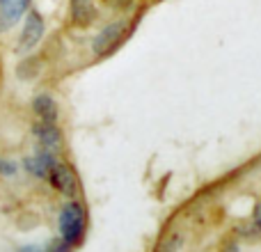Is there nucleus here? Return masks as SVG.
<instances>
[{
    "label": "nucleus",
    "mask_w": 261,
    "mask_h": 252,
    "mask_svg": "<svg viewBox=\"0 0 261 252\" xmlns=\"http://www.w3.org/2000/svg\"><path fill=\"white\" fill-rule=\"evenodd\" d=\"M85 234V207L81 202H69L60 211V236L69 245H78Z\"/></svg>",
    "instance_id": "f257e3e1"
},
{
    "label": "nucleus",
    "mask_w": 261,
    "mask_h": 252,
    "mask_svg": "<svg viewBox=\"0 0 261 252\" xmlns=\"http://www.w3.org/2000/svg\"><path fill=\"white\" fill-rule=\"evenodd\" d=\"M46 30V23L41 18V14L37 9H30L25 14V21H23V30H21V39H18V53H30L37 44L41 41Z\"/></svg>",
    "instance_id": "f03ea898"
},
{
    "label": "nucleus",
    "mask_w": 261,
    "mask_h": 252,
    "mask_svg": "<svg viewBox=\"0 0 261 252\" xmlns=\"http://www.w3.org/2000/svg\"><path fill=\"white\" fill-rule=\"evenodd\" d=\"M124 32H126V21H113L110 26H106L103 30L94 37V41H92V51H94L96 55L110 53V51L119 44V39L124 37Z\"/></svg>",
    "instance_id": "7ed1b4c3"
},
{
    "label": "nucleus",
    "mask_w": 261,
    "mask_h": 252,
    "mask_svg": "<svg viewBox=\"0 0 261 252\" xmlns=\"http://www.w3.org/2000/svg\"><path fill=\"white\" fill-rule=\"evenodd\" d=\"M55 163H58L55 154L50 152V149H41V152L28 156L25 161H23V167H25V172H30L32 177H37V179H48V172L55 167Z\"/></svg>",
    "instance_id": "20e7f679"
},
{
    "label": "nucleus",
    "mask_w": 261,
    "mask_h": 252,
    "mask_svg": "<svg viewBox=\"0 0 261 252\" xmlns=\"http://www.w3.org/2000/svg\"><path fill=\"white\" fill-rule=\"evenodd\" d=\"M48 181L53 184L55 190H60L64 195H73L78 190L76 174L71 172V167L62 165V163H55V167L48 172Z\"/></svg>",
    "instance_id": "39448f33"
},
{
    "label": "nucleus",
    "mask_w": 261,
    "mask_h": 252,
    "mask_svg": "<svg viewBox=\"0 0 261 252\" xmlns=\"http://www.w3.org/2000/svg\"><path fill=\"white\" fill-rule=\"evenodd\" d=\"M69 16H71V23L78 28H87L94 23L96 18V7L92 0H71L69 3Z\"/></svg>",
    "instance_id": "423d86ee"
},
{
    "label": "nucleus",
    "mask_w": 261,
    "mask_h": 252,
    "mask_svg": "<svg viewBox=\"0 0 261 252\" xmlns=\"http://www.w3.org/2000/svg\"><path fill=\"white\" fill-rule=\"evenodd\" d=\"M32 133L37 135V140H39L41 147L50 149V152H55V149L62 144V131L55 126V122H41V124H37L35 129H32Z\"/></svg>",
    "instance_id": "0eeeda50"
},
{
    "label": "nucleus",
    "mask_w": 261,
    "mask_h": 252,
    "mask_svg": "<svg viewBox=\"0 0 261 252\" xmlns=\"http://www.w3.org/2000/svg\"><path fill=\"white\" fill-rule=\"evenodd\" d=\"M28 9L25 0H0V28H12Z\"/></svg>",
    "instance_id": "6e6552de"
},
{
    "label": "nucleus",
    "mask_w": 261,
    "mask_h": 252,
    "mask_svg": "<svg viewBox=\"0 0 261 252\" xmlns=\"http://www.w3.org/2000/svg\"><path fill=\"white\" fill-rule=\"evenodd\" d=\"M32 110L37 113V117L41 122H55L58 119V104L50 94H37L32 99Z\"/></svg>",
    "instance_id": "1a4fd4ad"
},
{
    "label": "nucleus",
    "mask_w": 261,
    "mask_h": 252,
    "mask_svg": "<svg viewBox=\"0 0 261 252\" xmlns=\"http://www.w3.org/2000/svg\"><path fill=\"white\" fill-rule=\"evenodd\" d=\"M18 172V165L14 161H9V158H3L0 156V174L3 177H14Z\"/></svg>",
    "instance_id": "9d476101"
},
{
    "label": "nucleus",
    "mask_w": 261,
    "mask_h": 252,
    "mask_svg": "<svg viewBox=\"0 0 261 252\" xmlns=\"http://www.w3.org/2000/svg\"><path fill=\"white\" fill-rule=\"evenodd\" d=\"M44 252H71V245L60 239V241H53V243L48 245V250H44Z\"/></svg>",
    "instance_id": "9b49d317"
},
{
    "label": "nucleus",
    "mask_w": 261,
    "mask_h": 252,
    "mask_svg": "<svg viewBox=\"0 0 261 252\" xmlns=\"http://www.w3.org/2000/svg\"><path fill=\"white\" fill-rule=\"evenodd\" d=\"M18 252H44V250H39V248H35V245H25V248H21Z\"/></svg>",
    "instance_id": "f8f14e48"
},
{
    "label": "nucleus",
    "mask_w": 261,
    "mask_h": 252,
    "mask_svg": "<svg viewBox=\"0 0 261 252\" xmlns=\"http://www.w3.org/2000/svg\"><path fill=\"white\" fill-rule=\"evenodd\" d=\"M222 252H241V250H239V245H236V243H229Z\"/></svg>",
    "instance_id": "ddd939ff"
},
{
    "label": "nucleus",
    "mask_w": 261,
    "mask_h": 252,
    "mask_svg": "<svg viewBox=\"0 0 261 252\" xmlns=\"http://www.w3.org/2000/svg\"><path fill=\"white\" fill-rule=\"evenodd\" d=\"M0 76H3V67H0Z\"/></svg>",
    "instance_id": "4468645a"
},
{
    "label": "nucleus",
    "mask_w": 261,
    "mask_h": 252,
    "mask_svg": "<svg viewBox=\"0 0 261 252\" xmlns=\"http://www.w3.org/2000/svg\"><path fill=\"white\" fill-rule=\"evenodd\" d=\"M25 3H28V5H30V0H25Z\"/></svg>",
    "instance_id": "2eb2a0df"
},
{
    "label": "nucleus",
    "mask_w": 261,
    "mask_h": 252,
    "mask_svg": "<svg viewBox=\"0 0 261 252\" xmlns=\"http://www.w3.org/2000/svg\"><path fill=\"white\" fill-rule=\"evenodd\" d=\"M259 222H261V218H259Z\"/></svg>",
    "instance_id": "dca6fc26"
}]
</instances>
